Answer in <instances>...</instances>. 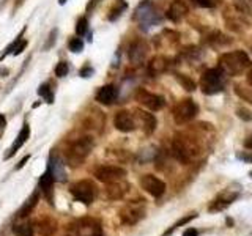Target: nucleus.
I'll use <instances>...</instances> for the list:
<instances>
[{
	"mask_svg": "<svg viewBox=\"0 0 252 236\" xmlns=\"http://www.w3.org/2000/svg\"><path fill=\"white\" fill-rule=\"evenodd\" d=\"M252 66L249 55L244 51H233L220 55L219 59V69L225 76H240L244 71H248Z\"/></svg>",
	"mask_w": 252,
	"mask_h": 236,
	"instance_id": "1",
	"label": "nucleus"
},
{
	"mask_svg": "<svg viewBox=\"0 0 252 236\" xmlns=\"http://www.w3.org/2000/svg\"><path fill=\"white\" fill-rule=\"evenodd\" d=\"M94 147V140L90 136H82L76 139L73 144L66 148V154H65V161L71 167H79L89 154L92 153V149Z\"/></svg>",
	"mask_w": 252,
	"mask_h": 236,
	"instance_id": "2",
	"label": "nucleus"
},
{
	"mask_svg": "<svg viewBox=\"0 0 252 236\" xmlns=\"http://www.w3.org/2000/svg\"><path fill=\"white\" fill-rule=\"evenodd\" d=\"M172 153L177 161H180L181 164H188L199 153V147L192 139L185 136H175L172 142Z\"/></svg>",
	"mask_w": 252,
	"mask_h": 236,
	"instance_id": "3",
	"label": "nucleus"
},
{
	"mask_svg": "<svg viewBox=\"0 0 252 236\" xmlns=\"http://www.w3.org/2000/svg\"><path fill=\"white\" fill-rule=\"evenodd\" d=\"M225 87V74L219 68L207 69L200 77V88L205 94H218Z\"/></svg>",
	"mask_w": 252,
	"mask_h": 236,
	"instance_id": "4",
	"label": "nucleus"
},
{
	"mask_svg": "<svg viewBox=\"0 0 252 236\" xmlns=\"http://www.w3.org/2000/svg\"><path fill=\"white\" fill-rule=\"evenodd\" d=\"M134 21L139 24V27L144 30V31H148L152 27L158 26L161 21L159 14L156 13L153 3L150 2V0H144L137 8H136V13H134Z\"/></svg>",
	"mask_w": 252,
	"mask_h": 236,
	"instance_id": "5",
	"label": "nucleus"
},
{
	"mask_svg": "<svg viewBox=\"0 0 252 236\" xmlns=\"http://www.w3.org/2000/svg\"><path fill=\"white\" fill-rule=\"evenodd\" d=\"M71 236H102V228L98 220L85 217L69 225Z\"/></svg>",
	"mask_w": 252,
	"mask_h": 236,
	"instance_id": "6",
	"label": "nucleus"
},
{
	"mask_svg": "<svg viewBox=\"0 0 252 236\" xmlns=\"http://www.w3.org/2000/svg\"><path fill=\"white\" fill-rule=\"evenodd\" d=\"M173 121L177 124H186L197 117L199 114V106L192 99H183L173 107Z\"/></svg>",
	"mask_w": 252,
	"mask_h": 236,
	"instance_id": "7",
	"label": "nucleus"
},
{
	"mask_svg": "<svg viewBox=\"0 0 252 236\" xmlns=\"http://www.w3.org/2000/svg\"><path fill=\"white\" fill-rule=\"evenodd\" d=\"M69 192L77 202H81L84 205H90L94 200V197H96V186L90 179H82L71 186Z\"/></svg>",
	"mask_w": 252,
	"mask_h": 236,
	"instance_id": "8",
	"label": "nucleus"
},
{
	"mask_svg": "<svg viewBox=\"0 0 252 236\" xmlns=\"http://www.w3.org/2000/svg\"><path fill=\"white\" fill-rule=\"evenodd\" d=\"M145 217V206L140 202H131L120 209V220L126 225H134Z\"/></svg>",
	"mask_w": 252,
	"mask_h": 236,
	"instance_id": "9",
	"label": "nucleus"
},
{
	"mask_svg": "<svg viewBox=\"0 0 252 236\" xmlns=\"http://www.w3.org/2000/svg\"><path fill=\"white\" fill-rule=\"evenodd\" d=\"M93 177L101 183H114V181L123 179L126 177V170L117 165H99L93 170Z\"/></svg>",
	"mask_w": 252,
	"mask_h": 236,
	"instance_id": "10",
	"label": "nucleus"
},
{
	"mask_svg": "<svg viewBox=\"0 0 252 236\" xmlns=\"http://www.w3.org/2000/svg\"><path fill=\"white\" fill-rule=\"evenodd\" d=\"M136 99L140 102L142 106H145L148 110H152V112H156V110H161L164 106H165V99L159 94H155V93H150L144 88H139L136 91Z\"/></svg>",
	"mask_w": 252,
	"mask_h": 236,
	"instance_id": "11",
	"label": "nucleus"
},
{
	"mask_svg": "<svg viewBox=\"0 0 252 236\" xmlns=\"http://www.w3.org/2000/svg\"><path fill=\"white\" fill-rule=\"evenodd\" d=\"M140 186L145 192H148L155 199H159L165 192V183L155 175H144L140 178Z\"/></svg>",
	"mask_w": 252,
	"mask_h": 236,
	"instance_id": "12",
	"label": "nucleus"
},
{
	"mask_svg": "<svg viewBox=\"0 0 252 236\" xmlns=\"http://www.w3.org/2000/svg\"><path fill=\"white\" fill-rule=\"evenodd\" d=\"M114 124H115V128L122 132H131L137 128L136 117H134L131 112H128V110H120V112H117V115L114 118Z\"/></svg>",
	"mask_w": 252,
	"mask_h": 236,
	"instance_id": "13",
	"label": "nucleus"
},
{
	"mask_svg": "<svg viewBox=\"0 0 252 236\" xmlns=\"http://www.w3.org/2000/svg\"><path fill=\"white\" fill-rule=\"evenodd\" d=\"M147 54H148V44L144 39H136V41H132L129 46L128 59L132 65H140V63H144V60L147 59Z\"/></svg>",
	"mask_w": 252,
	"mask_h": 236,
	"instance_id": "14",
	"label": "nucleus"
},
{
	"mask_svg": "<svg viewBox=\"0 0 252 236\" xmlns=\"http://www.w3.org/2000/svg\"><path fill=\"white\" fill-rule=\"evenodd\" d=\"M128 191H129V184L125 179H118L114 181V183H107L104 192L109 200H122L128 194Z\"/></svg>",
	"mask_w": 252,
	"mask_h": 236,
	"instance_id": "15",
	"label": "nucleus"
},
{
	"mask_svg": "<svg viewBox=\"0 0 252 236\" xmlns=\"http://www.w3.org/2000/svg\"><path fill=\"white\" fill-rule=\"evenodd\" d=\"M47 172L52 175L54 181H60V183H65L66 181V170H65V167H63L62 159L55 153H51V156H49Z\"/></svg>",
	"mask_w": 252,
	"mask_h": 236,
	"instance_id": "16",
	"label": "nucleus"
},
{
	"mask_svg": "<svg viewBox=\"0 0 252 236\" xmlns=\"http://www.w3.org/2000/svg\"><path fill=\"white\" fill-rule=\"evenodd\" d=\"M29 137H30V126H29V123H24V126L21 128V131H19V134H18V137H16V140L13 142V145H11V148L10 149H6V153H5V156H3V159H11V157L19 151V149L26 145V142L29 140Z\"/></svg>",
	"mask_w": 252,
	"mask_h": 236,
	"instance_id": "17",
	"label": "nucleus"
},
{
	"mask_svg": "<svg viewBox=\"0 0 252 236\" xmlns=\"http://www.w3.org/2000/svg\"><path fill=\"white\" fill-rule=\"evenodd\" d=\"M118 98V88L114 85V84H109V85H102L101 88L96 91V99L99 104H104V106H110L114 104Z\"/></svg>",
	"mask_w": 252,
	"mask_h": 236,
	"instance_id": "18",
	"label": "nucleus"
},
{
	"mask_svg": "<svg viewBox=\"0 0 252 236\" xmlns=\"http://www.w3.org/2000/svg\"><path fill=\"white\" fill-rule=\"evenodd\" d=\"M134 117L139 120L142 129H144V132L147 134V136H152V134L155 132V129H156V124H158L155 115L150 114V112H145V110L136 109V110H134Z\"/></svg>",
	"mask_w": 252,
	"mask_h": 236,
	"instance_id": "19",
	"label": "nucleus"
},
{
	"mask_svg": "<svg viewBox=\"0 0 252 236\" xmlns=\"http://www.w3.org/2000/svg\"><path fill=\"white\" fill-rule=\"evenodd\" d=\"M186 14H188V5L185 0H173L167 13H165V16L172 22H181L186 18Z\"/></svg>",
	"mask_w": 252,
	"mask_h": 236,
	"instance_id": "20",
	"label": "nucleus"
},
{
	"mask_svg": "<svg viewBox=\"0 0 252 236\" xmlns=\"http://www.w3.org/2000/svg\"><path fill=\"white\" fill-rule=\"evenodd\" d=\"M236 199H238V194H222V195H219L211 202V205L208 206V211L210 212L222 211L224 208L228 206V205H232Z\"/></svg>",
	"mask_w": 252,
	"mask_h": 236,
	"instance_id": "21",
	"label": "nucleus"
},
{
	"mask_svg": "<svg viewBox=\"0 0 252 236\" xmlns=\"http://www.w3.org/2000/svg\"><path fill=\"white\" fill-rule=\"evenodd\" d=\"M54 178H52V175L49 172H44L43 173V177L39 178V189L44 192V195H46V199H47V202H49L51 205H54V195H52V187H54Z\"/></svg>",
	"mask_w": 252,
	"mask_h": 236,
	"instance_id": "22",
	"label": "nucleus"
},
{
	"mask_svg": "<svg viewBox=\"0 0 252 236\" xmlns=\"http://www.w3.org/2000/svg\"><path fill=\"white\" fill-rule=\"evenodd\" d=\"M24 31H26V29H24V30L21 31V33H19V36L16 38L14 41H13V43H11L10 46H8V47H6V49H5V52L2 54V57H0V60H2V59H5L8 54H13V55H19V54H21V52H22L24 49H26V47H27V39H24V38H22Z\"/></svg>",
	"mask_w": 252,
	"mask_h": 236,
	"instance_id": "23",
	"label": "nucleus"
},
{
	"mask_svg": "<svg viewBox=\"0 0 252 236\" xmlns=\"http://www.w3.org/2000/svg\"><path fill=\"white\" fill-rule=\"evenodd\" d=\"M39 200V191H35L33 194H30V197L26 200V203L22 205L21 209L18 211V217H27L29 214H32L36 206V203Z\"/></svg>",
	"mask_w": 252,
	"mask_h": 236,
	"instance_id": "24",
	"label": "nucleus"
},
{
	"mask_svg": "<svg viewBox=\"0 0 252 236\" xmlns=\"http://www.w3.org/2000/svg\"><path fill=\"white\" fill-rule=\"evenodd\" d=\"M167 66H169V60L165 57H155L148 63V71H150V74L158 76V74L164 73V71L167 69Z\"/></svg>",
	"mask_w": 252,
	"mask_h": 236,
	"instance_id": "25",
	"label": "nucleus"
},
{
	"mask_svg": "<svg viewBox=\"0 0 252 236\" xmlns=\"http://www.w3.org/2000/svg\"><path fill=\"white\" fill-rule=\"evenodd\" d=\"M13 233L16 236H33V227L29 220H21V222L13 224Z\"/></svg>",
	"mask_w": 252,
	"mask_h": 236,
	"instance_id": "26",
	"label": "nucleus"
},
{
	"mask_svg": "<svg viewBox=\"0 0 252 236\" xmlns=\"http://www.w3.org/2000/svg\"><path fill=\"white\" fill-rule=\"evenodd\" d=\"M126 6H128V3H126L125 0H117V3H115V5L109 10L107 19H109L110 22L117 21V19L120 18V16L123 14V11L126 10Z\"/></svg>",
	"mask_w": 252,
	"mask_h": 236,
	"instance_id": "27",
	"label": "nucleus"
},
{
	"mask_svg": "<svg viewBox=\"0 0 252 236\" xmlns=\"http://www.w3.org/2000/svg\"><path fill=\"white\" fill-rule=\"evenodd\" d=\"M38 94L47 102V104H52L54 99H55V96H54V90H52L51 84H43V85H39Z\"/></svg>",
	"mask_w": 252,
	"mask_h": 236,
	"instance_id": "28",
	"label": "nucleus"
},
{
	"mask_svg": "<svg viewBox=\"0 0 252 236\" xmlns=\"http://www.w3.org/2000/svg\"><path fill=\"white\" fill-rule=\"evenodd\" d=\"M89 33V19L87 18H79L77 19V24H76V35L77 36H85Z\"/></svg>",
	"mask_w": 252,
	"mask_h": 236,
	"instance_id": "29",
	"label": "nucleus"
},
{
	"mask_svg": "<svg viewBox=\"0 0 252 236\" xmlns=\"http://www.w3.org/2000/svg\"><path fill=\"white\" fill-rule=\"evenodd\" d=\"M177 81L180 82V85L183 87L185 90L188 91H194L195 90V82L192 81V79H189L188 76H183V74H177Z\"/></svg>",
	"mask_w": 252,
	"mask_h": 236,
	"instance_id": "30",
	"label": "nucleus"
},
{
	"mask_svg": "<svg viewBox=\"0 0 252 236\" xmlns=\"http://www.w3.org/2000/svg\"><path fill=\"white\" fill-rule=\"evenodd\" d=\"M235 93L244 101H248L252 104V87L251 88H244L243 85H235Z\"/></svg>",
	"mask_w": 252,
	"mask_h": 236,
	"instance_id": "31",
	"label": "nucleus"
},
{
	"mask_svg": "<svg viewBox=\"0 0 252 236\" xmlns=\"http://www.w3.org/2000/svg\"><path fill=\"white\" fill-rule=\"evenodd\" d=\"M55 76L57 77H65V76H68V73H69V65H68V61H65V60H62V61H59L57 63V66H55Z\"/></svg>",
	"mask_w": 252,
	"mask_h": 236,
	"instance_id": "32",
	"label": "nucleus"
},
{
	"mask_svg": "<svg viewBox=\"0 0 252 236\" xmlns=\"http://www.w3.org/2000/svg\"><path fill=\"white\" fill-rule=\"evenodd\" d=\"M68 47H69L71 52L79 54L84 49V41H82L81 38H71L69 41H68Z\"/></svg>",
	"mask_w": 252,
	"mask_h": 236,
	"instance_id": "33",
	"label": "nucleus"
},
{
	"mask_svg": "<svg viewBox=\"0 0 252 236\" xmlns=\"http://www.w3.org/2000/svg\"><path fill=\"white\" fill-rule=\"evenodd\" d=\"M57 35H59V30L57 29H52L51 33H49V38H47V41L43 46V51H49L51 49V47L55 44V41H57Z\"/></svg>",
	"mask_w": 252,
	"mask_h": 236,
	"instance_id": "34",
	"label": "nucleus"
},
{
	"mask_svg": "<svg viewBox=\"0 0 252 236\" xmlns=\"http://www.w3.org/2000/svg\"><path fill=\"white\" fill-rule=\"evenodd\" d=\"M195 217H197V214H191V216H186V217H183V219H180V220H178V222H177L175 225H172V227L169 228V230L165 232V235H164V236L170 235L172 232H175V230H177V228H178L180 225H185V224H188V222H189V220H192V219H195Z\"/></svg>",
	"mask_w": 252,
	"mask_h": 236,
	"instance_id": "35",
	"label": "nucleus"
},
{
	"mask_svg": "<svg viewBox=\"0 0 252 236\" xmlns=\"http://www.w3.org/2000/svg\"><path fill=\"white\" fill-rule=\"evenodd\" d=\"M192 2L202 8H215L219 5L220 0H192Z\"/></svg>",
	"mask_w": 252,
	"mask_h": 236,
	"instance_id": "36",
	"label": "nucleus"
},
{
	"mask_svg": "<svg viewBox=\"0 0 252 236\" xmlns=\"http://www.w3.org/2000/svg\"><path fill=\"white\" fill-rule=\"evenodd\" d=\"M93 73H94V69L92 66H84V68H81V71H79V76L90 77V76H93Z\"/></svg>",
	"mask_w": 252,
	"mask_h": 236,
	"instance_id": "37",
	"label": "nucleus"
},
{
	"mask_svg": "<svg viewBox=\"0 0 252 236\" xmlns=\"http://www.w3.org/2000/svg\"><path fill=\"white\" fill-rule=\"evenodd\" d=\"M236 115H238L240 118H243V120H246V121L252 120V115H249V112L246 109H238L236 110Z\"/></svg>",
	"mask_w": 252,
	"mask_h": 236,
	"instance_id": "38",
	"label": "nucleus"
},
{
	"mask_svg": "<svg viewBox=\"0 0 252 236\" xmlns=\"http://www.w3.org/2000/svg\"><path fill=\"white\" fill-rule=\"evenodd\" d=\"M101 2H102V0H90L89 5H87V13H90L92 10H94V8H96Z\"/></svg>",
	"mask_w": 252,
	"mask_h": 236,
	"instance_id": "39",
	"label": "nucleus"
},
{
	"mask_svg": "<svg viewBox=\"0 0 252 236\" xmlns=\"http://www.w3.org/2000/svg\"><path fill=\"white\" fill-rule=\"evenodd\" d=\"M236 156H238L240 159H241V161H244V162H252V154H251V153H249V154H243V153L240 154V153H238Z\"/></svg>",
	"mask_w": 252,
	"mask_h": 236,
	"instance_id": "40",
	"label": "nucleus"
},
{
	"mask_svg": "<svg viewBox=\"0 0 252 236\" xmlns=\"http://www.w3.org/2000/svg\"><path fill=\"white\" fill-rule=\"evenodd\" d=\"M197 235H199V232H197L195 228H188L183 233V236H197Z\"/></svg>",
	"mask_w": 252,
	"mask_h": 236,
	"instance_id": "41",
	"label": "nucleus"
},
{
	"mask_svg": "<svg viewBox=\"0 0 252 236\" xmlns=\"http://www.w3.org/2000/svg\"><path fill=\"white\" fill-rule=\"evenodd\" d=\"M5 126H6V120H5V115H2L0 114V134L3 132V129H5Z\"/></svg>",
	"mask_w": 252,
	"mask_h": 236,
	"instance_id": "42",
	"label": "nucleus"
},
{
	"mask_svg": "<svg viewBox=\"0 0 252 236\" xmlns=\"http://www.w3.org/2000/svg\"><path fill=\"white\" fill-rule=\"evenodd\" d=\"M29 159H30V154H27V156H26V157H24V159H22V161H21V162L18 164V165H16V170H19V169H22V167H24V165H26V162H27Z\"/></svg>",
	"mask_w": 252,
	"mask_h": 236,
	"instance_id": "43",
	"label": "nucleus"
},
{
	"mask_svg": "<svg viewBox=\"0 0 252 236\" xmlns=\"http://www.w3.org/2000/svg\"><path fill=\"white\" fill-rule=\"evenodd\" d=\"M244 147L248 149H252V136H248V139L244 140Z\"/></svg>",
	"mask_w": 252,
	"mask_h": 236,
	"instance_id": "44",
	"label": "nucleus"
},
{
	"mask_svg": "<svg viewBox=\"0 0 252 236\" xmlns=\"http://www.w3.org/2000/svg\"><path fill=\"white\" fill-rule=\"evenodd\" d=\"M246 81L249 84V87H252V66L248 69V76H246Z\"/></svg>",
	"mask_w": 252,
	"mask_h": 236,
	"instance_id": "45",
	"label": "nucleus"
},
{
	"mask_svg": "<svg viewBox=\"0 0 252 236\" xmlns=\"http://www.w3.org/2000/svg\"><path fill=\"white\" fill-rule=\"evenodd\" d=\"M68 0H59V5H65Z\"/></svg>",
	"mask_w": 252,
	"mask_h": 236,
	"instance_id": "46",
	"label": "nucleus"
},
{
	"mask_svg": "<svg viewBox=\"0 0 252 236\" xmlns=\"http://www.w3.org/2000/svg\"><path fill=\"white\" fill-rule=\"evenodd\" d=\"M24 2V0H18V3H22Z\"/></svg>",
	"mask_w": 252,
	"mask_h": 236,
	"instance_id": "47",
	"label": "nucleus"
},
{
	"mask_svg": "<svg viewBox=\"0 0 252 236\" xmlns=\"http://www.w3.org/2000/svg\"><path fill=\"white\" fill-rule=\"evenodd\" d=\"M249 177H251V178H252V172H251V173H249Z\"/></svg>",
	"mask_w": 252,
	"mask_h": 236,
	"instance_id": "48",
	"label": "nucleus"
},
{
	"mask_svg": "<svg viewBox=\"0 0 252 236\" xmlns=\"http://www.w3.org/2000/svg\"><path fill=\"white\" fill-rule=\"evenodd\" d=\"M251 51H252V49H251Z\"/></svg>",
	"mask_w": 252,
	"mask_h": 236,
	"instance_id": "49",
	"label": "nucleus"
}]
</instances>
